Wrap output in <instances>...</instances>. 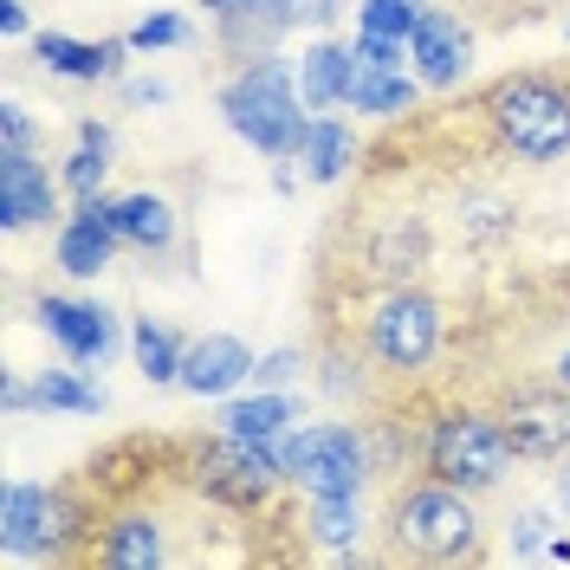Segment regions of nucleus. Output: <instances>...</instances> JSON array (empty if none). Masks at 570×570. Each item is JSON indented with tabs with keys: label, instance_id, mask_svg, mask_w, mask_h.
I'll list each match as a JSON object with an SVG mask.
<instances>
[{
	"label": "nucleus",
	"instance_id": "obj_29",
	"mask_svg": "<svg viewBox=\"0 0 570 570\" xmlns=\"http://www.w3.org/2000/svg\"><path fill=\"white\" fill-rule=\"evenodd\" d=\"M448 7H461L480 27H525V20H544L558 0H448Z\"/></svg>",
	"mask_w": 570,
	"mask_h": 570
},
{
	"label": "nucleus",
	"instance_id": "obj_39",
	"mask_svg": "<svg viewBox=\"0 0 570 570\" xmlns=\"http://www.w3.org/2000/svg\"><path fill=\"white\" fill-rule=\"evenodd\" d=\"M78 142H91V149H110V156H117V137H110V124H91V117L78 124Z\"/></svg>",
	"mask_w": 570,
	"mask_h": 570
},
{
	"label": "nucleus",
	"instance_id": "obj_14",
	"mask_svg": "<svg viewBox=\"0 0 570 570\" xmlns=\"http://www.w3.org/2000/svg\"><path fill=\"white\" fill-rule=\"evenodd\" d=\"M117 220H110V195L98 202H78V208L59 220V273L66 279H98L110 273V259H117Z\"/></svg>",
	"mask_w": 570,
	"mask_h": 570
},
{
	"label": "nucleus",
	"instance_id": "obj_37",
	"mask_svg": "<svg viewBox=\"0 0 570 570\" xmlns=\"http://www.w3.org/2000/svg\"><path fill=\"white\" fill-rule=\"evenodd\" d=\"M0 402H7V415H20V409H33V390H27L20 376H7V383H0Z\"/></svg>",
	"mask_w": 570,
	"mask_h": 570
},
{
	"label": "nucleus",
	"instance_id": "obj_36",
	"mask_svg": "<svg viewBox=\"0 0 570 570\" xmlns=\"http://www.w3.org/2000/svg\"><path fill=\"white\" fill-rule=\"evenodd\" d=\"M351 0H298V27H331Z\"/></svg>",
	"mask_w": 570,
	"mask_h": 570
},
{
	"label": "nucleus",
	"instance_id": "obj_25",
	"mask_svg": "<svg viewBox=\"0 0 570 570\" xmlns=\"http://www.w3.org/2000/svg\"><path fill=\"white\" fill-rule=\"evenodd\" d=\"M130 351H137V370L149 376V383H181V351H188V344H181L163 318H137Z\"/></svg>",
	"mask_w": 570,
	"mask_h": 570
},
{
	"label": "nucleus",
	"instance_id": "obj_5",
	"mask_svg": "<svg viewBox=\"0 0 570 570\" xmlns=\"http://www.w3.org/2000/svg\"><path fill=\"white\" fill-rule=\"evenodd\" d=\"M98 512L78 499V487H33L13 480L0 499V544L13 558H39V564H66L85 544H98Z\"/></svg>",
	"mask_w": 570,
	"mask_h": 570
},
{
	"label": "nucleus",
	"instance_id": "obj_9",
	"mask_svg": "<svg viewBox=\"0 0 570 570\" xmlns=\"http://www.w3.org/2000/svg\"><path fill=\"white\" fill-rule=\"evenodd\" d=\"M499 422L519 461L558 466L570 454V390L564 383H525L499 395Z\"/></svg>",
	"mask_w": 570,
	"mask_h": 570
},
{
	"label": "nucleus",
	"instance_id": "obj_28",
	"mask_svg": "<svg viewBox=\"0 0 570 570\" xmlns=\"http://www.w3.org/2000/svg\"><path fill=\"white\" fill-rule=\"evenodd\" d=\"M105 176H110V149H91V142H78L66 156V195L71 202H98L105 195Z\"/></svg>",
	"mask_w": 570,
	"mask_h": 570
},
{
	"label": "nucleus",
	"instance_id": "obj_6",
	"mask_svg": "<svg viewBox=\"0 0 570 570\" xmlns=\"http://www.w3.org/2000/svg\"><path fill=\"white\" fill-rule=\"evenodd\" d=\"M519 461L512 441H505V422L499 409H473V402H448L434 422H428L422 441V473L461 487V493H493L505 480V466Z\"/></svg>",
	"mask_w": 570,
	"mask_h": 570
},
{
	"label": "nucleus",
	"instance_id": "obj_40",
	"mask_svg": "<svg viewBox=\"0 0 570 570\" xmlns=\"http://www.w3.org/2000/svg\"><path fill=\"white\" fill-rule=\"evenodd\" d=\"M558 505H564V519H570V454L558 461Z\"/></svg>",
	"mask_w": 570,
	"mask_h": 570
},
{
	"label": "nucleus",
	"instance_id": "obj_32",
	"mask_svg": "<svg viewBox=\"0 0 570 570\" xmlns=\"http://www.w3.org/2000/svg\"><path fill=\"white\" fill-rule=\"evenodd\" d=\"M512 551H551V558H570L564 538H551V519L544 512H512Z\"/></svg>",
	"mask_w": 570,
	"mask_h": 570
},
{
	"label": "nucleus",
	"instance_id": "obj_27",
	"mask_svg": "<svg viewBox=\"0 0 570 570\" xmlns=\"http://www.w3.org/2000/svg\"><path fill=\"white\" fill-rule=\"evenodd\" d=\"M422 0H356V33H376V39H402L409 46V27H415Z\"/></svg>",
	"mask_w": 570,
	"mask_h": 570
},
{
	"label": "nucleus",
	"instance_id": "obj_42",
	"mask_svg": "<svg viewBox=\"0 0 570 570\" xmlns=\"http://www.w3.org/2000/svg\"><path fill=\"white\" fill-rule=\"evenodd\" d=\"M564 39H570V13H564Z\"/></svg>",
	"mask_w": 570,
	"mask_h": 570
},
{
	"label": "nucleus",
	"instance_id": "obj_4",
	"mask_svg": "<svg viewBox=\"0 0 570 570\" xmlns=\"http://www.w3.org/2000/svg\"><path fill=\"white\" fill-rule=\"evenodd\" d=\"M448 344V312H441V298L422 292V285H383L376 298H370V318H363V356L395 376V383H415L434 370V356Z\"/></svg>",
	"mask_w": 570,
	"mask_h": 570
},
{
	"label": "nucleus",
	"instance_id": "obj_26",
	"mask_svg": "<svg viewBox=\"0 0 570 570\" xmlns=\"http://www.w3.org/2000/svg\"><path fill=\"white\" fill-rule=\"evenodd\" d=\"M33 409H66V415H105V390L85 383V363L78 370H46L33 383Z\"/></svg>",
	"mask_w": 570,
	"mask_h": 570
},
{
	"label": "nucleus",
	"instance_id": "obj_31",
	"mask_svg": "<svg viewBox=\"0 0 570 570\" xmlns=\"http://www.w3.org/2000/svg\"><path fill=\"white\" fill-rule=\"evenodd\" d=\"M324 395H337V402H351V395H363V356L344 351V344H331L324 351V376H318Z\"/></svg>",
	"mask_w": 570,
	"mask_h": 570
},
{
	"label": "nucleus",
	"instance_id": "obj_35",
	"mask_svg": "<svg viewBox=\"0 0 570 570\" xmlns=\"http://www.w3.org/2000/svg\"><path fill=\"white\" fill-rule=\"evenodd\" d=\"M124 98H130V105H137V110H149V105H169L176 91H169L163 78H130V85H124Z\"/></svg>",
	"mask_w": 570,
	"mask_h": 570
},
{
	"label": "nucleus",
	"instance_id": "obj_7",
	"mask_svg": "<svg viewBox=\"0 0 570 570\" xmlns=\"http://www.w3.org/2000/svg\"><path fill=\"white\" fill-rule=\"evenodd\" d=\"M285 487L298 493H363V480L376 473V441L363 422H318V428H285L279 441Z\"/></svg>",
	"mask_w": 570,
	"mask_h": 570
},
{
	"label": "nucleus",
	"instance_id": "obj_20",
	"mask_svg": "<svg viewBox=\"0 0 570 570\" xmlns=\"http://www.w3.org/2000/svg\"><path fill=\"white\" fill-rule=\"evenodd\" d=\"M356 156H363V142H356V130L351 124H337V117H312V124H305V142H298V156H292V163H298V169H305V181H337V176H351V163Z\"/></svg>",
	"mask_w": 570,
	"mask_h": 570
},
{
	"label": "nucleus",
	"instance_id": "obj_8",
	"mask_svg": "<svg viewBox=\"0 0 570 570\" xmlns=\"http://www.w3.org/2000/svg\"><path fill=\"white\" fill-rule=\"evenodd\" d=\"M195 493L208 505H227V512H266L273 493L285 487V466L273 441H240V434H214L195 448V466H188Z\"/></svg>",
	"mask_w": 570,
	"mask_h": 570
},
{
	"label": "nucleus",
	"instance_id": "obj_2",
	"mask_svg": "<svg viewBox=\"0 0 570 570\" xmlns=\"http://www.w3.org/2000/svg\"><path fill=\"white\" fill-rule=\"evenodd\" d=\"M473 110H480L493 149L519 156V163L544 169V163L570 156V78H558V71H505L473 98Z\"/></svg>",
	"mask_w": 570,
	"mask_h": 570
},
{
	"label": "nucleus",
	"instance_id": "obj_21",
	"mask_svg": "<svg viewBox=\"0 0 570 570\" xmlns=\"http://www.w3.org/2000/svg\"><path fill=\"white\" fill-rule=\"evenodd\" d=\"M422 91L428 85L415 78V71H402V66H356L351 110H363V117H402V110H415Z\"/></svg>",
	"mask_w": 570,
	"mask_h": 570
},
{
	"label": "nucleus",
	"instance_id": "obj_33",
	"mask_svg": "<svg viewBox=\"0 0 570 570\" xmlns=\"http://www.w3.org/2000/svg\"><path fill=\"white\" fill-rule=\"evenodd\" d=\"M33 142H39V124L27 117L20 98H7L0 105V149H33Z\"/></svg>",
	"mask_w": 570,
	"mask_h": 570
},
{
	"label": "nucleus",
	"instance_id": "obj_12",
	"mask_svg": "<svg viewBox=\"0 0 570 570\" xmlns=\"http://www.w3.org/2000/svg\"><path fill=\"white\" fill-rule=\"evenodd\" d=\"M39 331L71 356V363H105L117 351V318H110L105 305H91V298H59V292H46L39 298Z\"/></svg>",
	"mask_w": 570,
	"mask_h": 570
},
{
	"label": "nucleus",
	"instance_id": "obj_17",
	"mask_svg": "<svg viewBox=\"0 0 570 570\" xmlns=\"http://www.w3.org/2000/svg\"><path fill=\"white\" fill-rule=\"evenodd\" d=\"M124 52H130V39H71V33H39L33 39V59L52 78H66V85H105L124 71Z\"/></svg>",
	"mask_w": 570,
	"mask_h": 570
},
{
	"label": "nucleus",
	"instance_id": "obj_1",
	"mask_svg": "<svg viewBox=\"0 0 570 570\" xmlns=\"http://www.w3.org/2000/svg\"><path fill=\"white\" fill-rule=\"evenodd\" d=\"M383 544H390V558H415V564H480L487 525L473 512V493L422 473V480H402L390 493Z\"/></svg>",
	"mask_w": 570,
	"mask_h": 570
},
{
	"label": "nucleus",
	"instance_id": "obj_19",
	"mask_svg": "<svg viewBox=\"0 0 570 570\" xmlns=\"http://www.w3.org/2000/svg\"><path fill=\"white\" fill-rule=\"evenodd\" d=\"M110 220H117V240L137 253H169L176 247V208H169V195H117L110 202Z\"/></svg>",
	"mask_w": 570,
	"mask_h": 570
},
{
	"label": "nucleus",
	"instance_id": "obj_24",
	"mask_svg": "<svg viewBox=\"0 0 570 570\" xmlns=\"http://www.w3.org/2000/svg\"><path fill=\"white\" fill-rule=\"evenodd\" d=\"M454 220H461V240H466V247H499V240H512V227H519V208H512L505 195L466 188L461 208H454Z\"/></svg>",
	"mask_w": 570,
	"mask_h": 570
},
{
	"label": "nucleus",
	"instance_id": "obj_15",
	"mask_svg": "<svg viewBox=\"0 0 570 570\" xmlns=\"http://www.w3.org/2000/svg\"><path fill=\"white\" fill-rule=\"evenodd\" d=\"M253 370H259V356L247 351V337L208 331V337H195V344L181 351V390L188 395H227V390H240Z\"/></svg>",
	"mask_w": 570,
	"mask_h": 570
},
{
	"label": "nucleus",
	"instance_id": "obj_3",
	"mask_svg": "<svg viewBox=\"0 0 570 570\" xmlns=\"http://www.w3.org/2000/svg\"><path fill=\"white\" fill-rule=\"evenodd\" d=\"M220 117H227V130L259 149V156H273V163H292L298 156V142H305V98H298V66H285V59H240V71L220 85Z\"/></svg>",
	"mask_w": 570,
	"mask_h": 570
},
{
	"label": "nucleus",
	"instance_id": "obj_13",
	"mask_svg": "<svg viewBox=\"0 0 570 570\" xmlns=\"http://www.w3.org/2000/svg\"><path fill=\"white\" fill-rule=\"evenodd\" d=\"M91 558L110 570H156V564H169L176 551H169V525L149 505H124V512H110L105 525H98Z\"/></svg>",
	"mask_w": 570,
	"mask_h": 570
},
{
	"label": "nucleus",
	"instance_id": "obj_38",
	"mask_svg": "<svg viewBox=\"0 0 570 570\" xmlns=\"http://www.w3.org/2000/svg\"><path fill=\"white\" fill-rule=\"evenodd\" d=\"M0 33H7V39L27 33V7H20V0H0Z\"/></svg>",
	"mask_w": 570,
	"mask_h": 570
},
{
	"label": "nucleus",
	"instance_id": "obj_11",
	"mask_svg": "<svg viewBox=\"0 0 570 570\" xmlns=\"http://www.w3.org/2000/svg\"><path fill=\"white\" fill-rule=\"evenodd\" d=\"M59 188L66 181L46 176L33 149H0V227L7 234H27V227H46L59 220Z\"/></svg>",
	"mask_w": 570,
	"mask_h": 570
},
{
	"label": "nucleus",
	"instance_id": "obj_23",
	"mask_svg": "<svg viewBox=\"0 0 570 570\" xmlns=\"http://www.w3.org/2000/svg\"><path fill=\"white\" fill-rule=\"evenodd\" d=\"M292 422H298L292 395H253V402H227L220 409V434H240V441H279Z\"/></svg>",
	"mask_w": 570,
	"mask_h": 570
},
{
	"label": "nucleus",
	"instance_id": "obj_41",
	"mask_svg": "<svg viewBox=\"0 0 570 570\" xmlns=\"http://www.w3.org/2000/svg\"><path fill=\"white\" fill-rule=\"evenodd\" d=\"M551 383H564V390H570V351H558V363H551Z\"/></svg>",
	"mask_w": 570,
	"mask_h": 570
},
{
	"label": "nucleus",
	"instance_id": "obj_16",
	"mask_svg": "<svg viewBox=\"0 0 570 570\" xmlns=\"http://www.w3.org/2000/svg\"><path fill=\"white\" fill-rule=\"evenodd\" d=\"M428 253H434V240H428L422 214H390L363 240V266H370V279H383V285H409L428 266Z\"/></svg>",
	"mask_w": 570,
	"mask_h": 570
},
{
	"label": "nucleus",
	"instance_id": "obj_30",
	"mask_svg": "<svg viewBox=\"0 0 570 570\" xmlns=\"http://www.w3.org/2000/svg\"><path fill=\"white\" fill-rule=\"evenodd\" d=\"M124 39H130V52H163V46H188L195 27H188L181 13H149V20H137Z\"/></svg>",
	"mask_w": 570,
	"mask_h": 570
},
{
	"label": "nucleus",
	"instance_id": "obj_22",
	"mask_svg": "<svg viewBox=\"0 0 570 570\" xmlns=\"http://www.w3.org/2000/svg\"><path fill=\"white\" fill-rule=\"evenodd\" d=\"M305 538L318 544V551H337V558H351L356 538H363V505L356 493H318L305 505Z\"/></svg>",
	"mask_w": 570,
	"mask_h": 570
},
{
	"label": "nucleus",
	"instance_id": "obj_18",
	"mask_svg": "<svg viewBox=\"0 0 570 570\" xmlns=\"http://www.w3.org/2000/svg\"><path fill=\"white\" fill-rule=\"evenodd\" d=\"M351 78H356L351 46L318 39L298 59V98H305V110H337V105H351Z\"/></svg>",
	"mask_w": 570,
	"mask_h": 570
},
{
	"label": "nucleus",
	"instance_id": "obj_10",
	"mask_svg": "<svg viewBox=\"0 0 570 570\" xmlns=\"http://www.w3.org/2000/svg\"><path fill=\"white\" fill-rule=\"evenodd\" d=\"M409 66L428 91H454L473 66V20L448 0H422V13L409 27Z\"/></svg>",
	"mask_w": 570,
	"mask_h": 570
},
{
	"label": "nucleus",
	"instance_id": "obj_34",
	"mask_svg": "<svg viewBox=\"0 0 570 570\" xmlns=\"http://www.w3.org/2000/svg\"><path fill=\"white\" fill-rule=\"evenodd\" d=\"M298 370H305V351H273V356H259L253 383H292Z\"/></svg>",
	"mask_w": 570,
	"mask_h": 570
}]
</instances>
